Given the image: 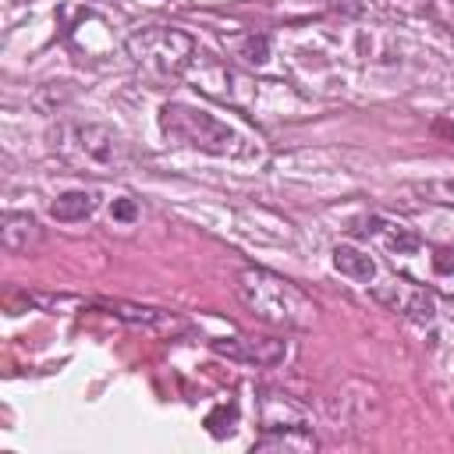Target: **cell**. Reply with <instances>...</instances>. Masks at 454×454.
Returning a JSON list of instances; mask_svg holds the SVG:
<instances>
[{
	"label": "cell",
	"mask_w": 454,
	"mask_h": 454,
	"mask_svg": "<svg viewBox=\"0 0 454 454\" xmlns=\"http://www.w3.org/2000/svg\"><path fill=\"white\" fill-rule=\"evenodd\" d=\"M234 287H238V298L245 301V309L266 326L305 330V326H312V319L319 312L316 301L298 284H291L287 277L262 270V266H245L238 273Z\"/></svg>",
	"instance_id": "1"
},
{
	"label": "cell",
	"mask_w": 454,
	"mask_h": 454,
	"mask_svg": "<svg viewBox=\"0 0 454 454\" xmlns=\"http://www.w3.org/2000/svg\"><path fill=\"white\" fill-rule=\"evenodd\" d=\"M160 128L174 145H188V149H202L209 156H248L245 138L227 128L223 121H216L209 110L202 106H188V103H163L160 110Z\"/></svg>",
	"instance_id": "2"
},
{
	"label": "cell",
	"mask_w": 454,
	"mask_h": 454,
	"mask_svg": "<svg viewBox=\"0 0 454 454\" xmlns=\"http://www.w3.org/2000/svg\"><path fill=\"white\" fill-rule=\"evenodd\" d=\"M128 57L156 82H170L184 74L195 57V39L174 25H145L128 35Z\"/></svg>",
	"instance_id": "3"
},
{
	"label": "cell",
	"mask_w": 454,
	"mask_h": 454,
	"mask_svg": "<svg viewBox=\"0 0 454 454\" xmlns=\"http://www.w3.org/2000/svg\"><path fill=\"white\" fill-rule=\"evenodd\" d=\"M57 149L64 160H71L74 167H89L96 174H106V170H121L128 163V142L103 128V124H82V121H71V124H60L57 131Z\"/></svg>",
	"instance_id": "4"
},
{
	"label": "cell",
	"mask_w": 454,
	"mask_h": 454,
	"mask_svg": "<svg viewBox=\"0 0 454 454\" xmlns=\"http://www.w3.org/2000/svg\"><path fill=\"white\" fill-rule=\"evenodd\" d=\"M96 305L106 309L114 319H121L128 326H138V330H153V333H177V330H184V319H177L174 312L153 309V305H135V301H121V298H106V301H96Z\"/></svg>",
	"instance_id": "5"
},
{
	"label": "cell",
	"mask_w": 454,
	"mask_h": 454,
	"mask_svg": "<svg viewBox=\"0 0 454 454\" xmlns=\"http://www.w3.org/2000/svg\"><path fill=\"white\" fill-rule=\"evenodd\" d=\"M209 348L223 358L248 362V365H277L287 355V344L273 337H223V340H213Z\"/></svg>",
	"instance_id": "6"
},
{
	"label": "cell",
	"mask_w": 454,
	"mask_h": 454,
	"mask_svg": "<svg viewBox=\"0 0 454 454\" xmlns=\"http://www.w3.org/2000/svg\"><path fill=\"white\" fill-rule=\"evenodd\" d=\"M376 298L390 301L394 312H401L415 323H433V316H436L433 294L422 291V287H411V284H390V291H376Z\"/></svg>",
	"instance_id": "7"
},
{
	"label": "cell",
	"mask_w": 454,
	"mask_h": 454,
	"mask_svg": "<svg viewBox=\"0 0 454 454\" xmlns=\"http://www.w3.org/2000/svg\"><path fill=\"white\" fill-rule=\"evenodd\" d=\"M43 231L35 223V216L28 213H4V223H0V241L7 252H28L32 245H39Z\"/></svg>",
	"instance_id": "8"
},
{
	"label": "cell",
	"mask_w": 454,
	"mask_h": 454,
	"mask_svg": "<svg viewBox=\"0 0 454 454\" xmlns=\"http://www.w3.org/2000/svg\"><path fill=\"white\" fill-rule=\"evenodd\" d=\"M252 450H316V436L305 426L262 429V436L252 443Z\"/></svg>",
	"instance_id": "9"
},
{
	"label": "cell",
	"mask_w": 454,
	"mask_h": 454,
	"mask_svg": "<svg viewBox=\"0 0 454 454\" xmlns=\"http://www.w3.org/2000/svg\"><path fill=\"white\" fill-rule=\"evenodd\" d=\"M333 266H337L344 277L358 280V284H369V280L376 277L372 255L362 252V248H355V245H337V248H333Z\"/></svg>",
	"instance_id": "10"
},
{
	"label": "cell",
	"mask_w": 454,
	"mask_h": 454,
	"mask_svg": "<svg viewBox=\"0 0 454 454\" xmlns=\"http://www.w3.org/2000/svg\"><path fill=\"white\" fill-rule=\"evenodd\" d=\"M92 209H96V195L85 188H71V192L57 195V202L50 206V216L60 223H74V220H85Z\"/></svg>",
	"instance_id": "11"
},
{
	"label": "cell",
	"mask_w": 454,
	"mask_h": 454,
	"mask_svg": "<svg viewBox=\"0 0 454 454\" xmlns=\"http://www.w3.org/2000/svg\"><path fill=\"white\" fill-rule=\"evenodd\" d=\"M376 234H383L387 248L397 252V255H411V252L419 248V234H415L408 223H394V220H383V216H380V231H376Z\"/></svg>",
	"instance_id": "12"
},
{
	"label": "cell",
	"mask_w": 454,
	"mask_h": 454,
	"mask_svg": "<svg viewBox=\"0 0 454 454\" xmlns=\"http://www.w3.org/2000/svg\"><path fill=\"white\" fill-rule=\"evenodd\" d=\"M234 422H238V404H234V401H231V404H220L216 411L206 415V426H209L213 436H227V433L234 429Z\"/></svg>",
	"instance_id": "13"
},
{
	"label": "cell",
	"mask_w": 454,
	"mask_h": 454,
	"mask_svg": "<svg viewBox=\"0 0 454 454\" xmlns=\"http://www.w3.org/2000/svg\"><path fill=\"white\" fill-rule=\"evenodd\" d=\"M266 53H270V39H266V35H248L245 46H241V57L252 60V64H262Z\"/></svg>",
	"instance_id": "14"
},
{
	"label": "cell",
	"mask_w": 454,
	"mask_h": 454,
	"mask_svg": "<svg viewBox=\"0 0 454 454\" xmlns=\"http://www.w3.org/2000/svg\"><path fill=\"white\" fill-rule=\"evenodd\" d=\"M114 220H121V223H131L135 220V213H138V206H135V199H114Z\"/></svg>",
	"instance_id": "15"
},
{
	"label": "cell",
	"mask_w": 454,
	"mask_h": 454,
	"mask_svg": "<svg viewBox=\"0 0 454 454\" xmlns=\"http://www.w3.org/2000/svg\"><path fill=\"white\" fill-rule=\"evenodd\" d=\"M433 270H436V273H454V252H450V248H440V252L433 255Z\"/></svg>",
	"instance_id": "16"
},
{
	"label": "cell",
	"mask_w": 454,
	"mask_h": 454,
	"mask_svg": "<svg viewBox=\"0 0 454 454\" xmlns=\"http://www.w3.org/2000/svg\"><path fill=\"white\" fill-rule=\"evenodd\" d=\"M433 131H443V135L454 142V124H450V121H436V124H433Z\"/></svg>",
	"instance_id": "17"
}]
</instances>
